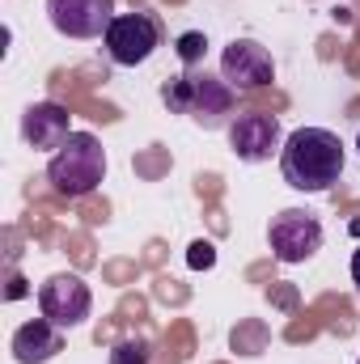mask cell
<instances>
[{"instance_id":"obj_6","label":"cell","mask_w":360,"mask_h":364,"mask_svg":"<svg viewBox=\"0 0 360 364\" xmlns=\"http://www.w3.org/2000/svg\"><path fill=\"white\" fill-rule=\"evenodd\" d=\"M90 309H93V292L81 275L60 272V275H51V279H43V288H38V314L47 322H55L60 331L85 326Z\"/></svg>"},{"instance_id":"obj_1","label":"cell","mask_w":360,"mask_h":364,"mask_svg":"<svg viewBox=\"0 0 360 364\" xmlns=\"http://www.w3.org/2000/svg\"><path fill=\"white\" fill-rule=\"evenodd\" d=\"M280 174L292 191L322 195L344 174V140L327 127H297L284 136L280 149Z\"/></svg>"},{"instance_id":"obj_8","label":"cell","mask_w":360,"mask_h":364,"mask_svg":"<svg viewBox=\"0 0 360 364\" xmlns=\"http://www.w3.org/2000/svg\"><path fill=\"white\" fill-rule=\"evenodd\" d=\"M229 149L238 161L246 166H259V161H271L280 149H284V132H280V119L268 114V110H246L229 123Z\"/></svg>"},{"instance_id":"obj_9","label":"cell","mask_w":360,"mask_h":364,"mask_svg":"<svg viewBox=\"0 0 360 364\" xmlns=\"http://www.w3.org/2000/svg\"><path fill=\"white\" fill-rule=\"evenodd\" d=\"M47 17L55 26V34L64 38H106L115 13V0H47Z\"/></svg>"},{"instance_id":"obj_4","label":"cell","mask_w":360,"mask_h":364,"mask_svg":"<svg viewBox=\"0 0 360 364\" xmlns=\"http://www.w3.org/2000/svg\"><path fill=\"white\" fill-rule=\"evenodd\" d=\"M268 242H271L275 263L297 267V263H309V259L322 250V225H318V216L305 212V208H284L280 216H271Z\"/></svg>"},{"instance_id":"obj_3","label":"cell","mask_w":360,"mask_h":364,"mask_svg":"<svg viewBox=\"0 0 360 364\" xmlns=\"http://www.w3.org/2000/svg\"><path fill=\"white\" fill-rule=\"evenodd\" d=\"M162 97L174 114H191L195 123H221V114L233 110V90L225 85V77L208 73H182L162 90Z\"/></svg>"},{"instance_id":"obj_11","label":"cell","mask_w":360,"mask_h":364,"mask_svg":"<svg viewBox=\"0 0 360 364\" xmlns=\"http://www.w3.org/2000/svg\"><path fill=\"white\" fill-rule=\"evenodd\" d=\"M9 348H13V360L17 364H47L64 352V331L55 322H47V318H34V322L13 331Z\"/></svg>"},{"instance_id":"obj_14","label":"cell","mask_w":360,"mask_h":364,"mask_svg":"<svg viewBox=\"0 0 360 364\" xmlns=\"http://www.w3.org/2000/svg\"><path fill=\"white\" fill-rule=\"evenodd\" d=\"M212 263H216L212 246H208V242H195V246H191V267H212Z\"/></svg>"},{"instance_id":"obj_15","label":"cell","mask_w":360,"mask_h":364,"mask_svg":"<svg viewBox=\"0 0 360 364\" xmlns=\"http://www.w3.org/2000/svg\"><path fill=\"white\" fill-rule=\"evenodd\" d=\"M352 284L360 288V246H356V255H352Z\"/></svg>"},{"instance_id":"obj_13","label":"cell","mask_w":360,"mask_h":364,"mask_svg":"<svg viewBox=\"0 0 360 364\" xmlns=\"http://www.w3.org/2000/svg\"><path fill=\"white\" fill-rule=\"evenodd\" d=\"M149 343L144 339H119L115 348H110V364H149Z\"/></svg>"},{"instance_id":"obj_10","label":"cell","mask_w":360,"mask_h":364,"mask_svg":"<svg viewBox=\"0 0 360 364\" xmlns=\"http://www.w3.org/2000/svg\"><path fill=\"white\" fill-rule=\"evenodd\" d=\"M68 136H73V114L60 102H34V106H26V114H21V140L30 149H51L55 153Z\"/></svg>"},{"instance_id":"obj_17","label":"cell","mask_w":360,"mask_h":364,"mask_svg":"<svg viewBox=\"0 0 360 364\" xmlns=\"http://www.w3.org/2000/svg\"><path fill=\"white\" fill-rule=\"evenodd\" d=\"M356 364H360V360H356Z\"/></svg>"},{"instance_id":"obj_5","label":"cell","mask_w":360,"mask_h":364,"mask_svg":"<svg viewBox=\"0 0 360 364\" xmlns=\"http://www.w3.org/2000/svg\"><path fill=\"white\" fill-rule=\"evenodd\" d=\"M102 47H106L110 64H119V68H140V64L162 47V26H157L153 13H119V17L110 21V30H106Z\"/></svg>"},{"instance_id":"obj_16","label":"cell","mask_w":360,"mask_h":364,"mask_svg":"<svg viewBox=\"0 0 360 364\" xmlns=\"http://www.w3.org/2000/svg\"><path fill=\"white\" fill-rule=\"evenodd\" d=\"M356 149H360V136H356Z\"/></svg>"},{"instance_id":"obj_12","label":"cell","mask_w":360,"mask_h":364,"mask_svg":"<svg viewBox=\"0 0 360 364\" xmlns=\"http://www.w3.org/2000/svg\"><path fill=\"white\" fill-rule=\"evenodd\" d=\"M174 55H179V64L191 73V68H199L203 64V55H208V38L199 34V30H186L174 38Z\"/></svg>"},{"instance_id":"obj_2","label":"cell","mask_w":360,"mask_h":364,"mask_svg":"<svg viewBox=\"0 0 360 364\" xmlns=\"http://www.w3.org/2000/svg\"><path fill=\"white\" fill-rule=\"evenodd\" d=\"M106 178V149L93 132H73L47 161V182L64 199H85Z\"/></svg>"},{"instance_id":"obj_7","label":"cell","mask_w":360,"mask_h":364,"mask_svg":"<svg viewBox=\"0 0 360 364\" xmlns=\"http://www.w3.org/2000/svg\"><path fill=\"white\" fill-rule=\"evenodd\" d=\"M221 77L233 93H255L268 90L275 81V60L263 43L255 38H233L225 51H221Z\"/></svg>"}]
</instances>
